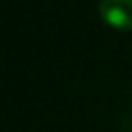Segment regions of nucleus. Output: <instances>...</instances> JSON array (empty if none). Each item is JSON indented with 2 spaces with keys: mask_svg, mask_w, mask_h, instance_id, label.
<instances>
[{
  "mask_svg": "<svg viewBox=\"0 0 132 132\" xmlns=\"http://www.w3.org/2000/svg\"><path fill=\"white\" fill-rule=\"evenodd\" d=\"M100 19L116 30H132V0H100Z\"/></svg>",
  "mask_w": 132,
  "mask_h": 132,
  "instance_id": "1",
  "label": "nucleus"
}]
</instances>
